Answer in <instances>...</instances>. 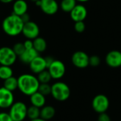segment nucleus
Listing matches in <instances>:
<instances>
[{
  "label": "nucleus",
  "mask_w": 121,
  "mask_h": 121,
  "mask_svg": "<svg viewBox=\"0 0 121 121\" xmlns=\"http://www.w3.org/2000/svg\"><path fill=\"white\" fill-rule=\"evenodd\" d=\"M39 7L47 15H54L59 9V5L56 0H40Z\"/></svg>",
  "instance_id": "obj_11"
},
{
  "label": "nucleus",
  "mask_w": 121,
  "mask_h": 121,
  "mask_svg": "<svg viewBox=\"0 0 121 121\" xmlns=\"http://www.w3.org/2000/svg\"><path fill=\"white\" fill-rule=\"evenodd\" d=\"M14 0H0V2L3 3V4H9L12 1H13Z\"/></svg>",
  "instance_id": "obj_34"
},
{
  "label": "nucleus",
  "mask_w": 121,
  "mask_h": 121,
  "mask_svg": "<svg viewBox=\"0 0 121 121\" xmlns=\"http://www.w3.org/2000/svg\"><path fill=\"white\" fill-rule=\"evenodd\" d=\"M76 5V0H62L60 3V8L63 11L66 13H70Z\"/></svg>",
  "instance_id": "obj_21"
},
{
  "label": "nucleus",
  "mask_w": 121,
  "mask_h": 121,
  "mask_svg": "<svg viewBox=\"0 0 121 121\" xmlns=\"http://www.w3.org/2000/svg\"><path fill=\"white\" fill-rule=\"evenodd\" d=\"M28 8V4L25 0H16L13 4V13L21 16L27 13Z\"/></svg>",
  "instance_id": "obj_17"
},
{
  "label": "nucleus",
  "mask_w": 121,
  "mask_h": 121,
  "mask_svg": "<svg viewBox=\"0 0 121 121\" xmlns=\"http://www.w3.org/2000/svg\"><path fill=\"white\" fill-rule=\"evenodd\" d=\"M33 48L38 52H43L45 51L47 48V42L46 40L42 38V37H37L34 40H33Z\"/></svg>",
  "instance_id": "obj_19"
},
{
  "label": "nucleus",
  "mask_w": 121,
  "mask_h": 121,
  "mask_svg": "<svg viewBox=\"0 0 121 121\" xmlns=\"http://www.w3.org/2000/svg\"><path fill=\"white\" fill-rule=\"evenodd\" d=\"M101 63V59L98 55H92L89 57V65L91 67H98Z\"/></svg>",
  "instance_id": "obj_27"
},
{
  "label": "nucleus",
  "mask_w": 121,
  "mask_h": 121,
  "mask_svg": "<svg viewBox=\"0 0 121 121\" xmlns=\"http://www.w3.org/2000/svg\"><path fill=\"white\" fill-rule=\"evenodd\" d=\"M24 23L19 16L12 13L6 16L2 22V29L9 36L15 37L22 33Z\"/></svg>",
  "instance_id": "obj_2"
},
{
  "label": "nucleus",
  "mask_w": 121,
  "mask_h": 121,
  "mask_svg": "<svg viewBox=\"0 0 121 121\" xmlns=\"http://www.w3.org/2000/svg\"><path fill=\"white\" fill-rule=\"evenodd\" d=\"M13 72L11 66L0 65V79L6 80L13 76Z\"/></svg>",
  "instance_id": "obj_22"
},
{
  "label": "nucleus",
  "mask_w": 121,
  "mask_h": 121,
  "mask_svg": "<svg viewBox=\"0 0 121 121\" xmlns=\"http://www.w3.org/2000/svg\"><path fill=\"white\" fill-rule=\"evenodd\" d=\"M23 43V45H24L26 50L33 48V40L27 39V40H26V41H24Z\"/></svg>",
  "instance_id": "obj_31"
},
{
  "label": "nucleus",
  "mask_w": 121,
  "mask_h": 121,
  "mask_svg": "<svg viewBox=\"0 0 121 121\" xmlns=\"http://www.w3.org/2000/svg\"><path fill=\"white\" fill-rule=\"evenodd\" d=\"M45 60L46 65H47V69H48V67L52 63V62L55 60V59H54L53 57H52L51 56H48V57H45Z\"/></svg>",
  "instance_id": "obj_33"
},
{
  "label": "nucleus",
  "mask_w": 121,
  "mask_h": 121,
  "mask_svg": "<svg viewBox=\"0 0 121 121\" xmlns=\"http://www.w3.org/2000/svg\"><path fill=\"white\" fill-rule=\"evenodd\" d=\"M72 62L76 67L84 69L89 65V56L83 51H77L72 56Z\"/></svg>",
  "instance_id": "obj_9"
},
{
  "label": "nucleus",
  "mask_w": 121,
  "mask_h": 121,
  "mask_svg": "<svg viewBox=\"0 0 121 121\" xmlns=\"http://www.w3.org/2000/svg\"><path fill=\"white\" fill-rule=\"evenodd\" d=\"M30 102L32 106L41 108L46 104V96L43 95L38 91L30 96Z\"/></svg>",
  "instance_id": "obj_16"
},
{
  "label": "nucleus",
  "mask_w": 121,
  "mask_h": 121,
  "mask_svg": "<svg viewBox=\"0 0 121 121\" xmlns=\"http://www.w3.org/2000/svg\"><path fill=\"white\" fill-rule=\"evenodd\" d=\"M47 69L53 79H60L62 78L66 72L65 64L58 60H55Z\"/></svg>",
  "instance_id": "obj_7"
},
{
  "label": "nucleus",
  "mask_w": 121,
  "mask_h": 121,
  "mask_svg": "<svg viewBox=\"0 0 121 121\" xmlns=\"http://www.w3.org/2000/svg\"><path fill=\"white\" fill-rule=\"evenodd\" d=\"M13 50L14 51V52L16 53V55L19 57L26 50L23 43H16L14 44V45L12 48Z\"/></svg>",
  "instance_id": "obj_26"
},
{
  "label": "nucleus",
  "mask_w": 121,
  "mask_h": 121,
  "mask_svg": "<svg viewBox=\"0 0 121 121\" xmlns=\"http://www.w3.org/2000/svg\"><path fill=\"white\" fill-rule=\"evenodd\" d=\"M69 13L71 18L74 22L84 21L87 16V10L82 4H77Z\"/></svg>",
  "instance_id": "obj_14"
},
{
  "label": "nucleus",
  "mask_w": 121,
  "mask_h": 121,
  "mask_svg": "<svg viewBox=\"0 0 121 121\" xmlns=\"http://www.w3.org/2000/svg\"><path fill=\"white\" fill-rule=\"evenodd\" d=\"M28 106L22 101L14 102L9 108V114L13 121H23L27 118Z\"/></svg>",
  "instance_id": "obj_4"
},
{
  "label": "nucleus",
  "mask_w": 121,
  "mask_h": 121,
  "mask_svg": "<svg viewBox=\"0 0 121 121\" xmlns=\"http://www.w3.org/2000/svg\"><path fill=\"white\" fill-rule=\"evenodd\" d=\"M38 91L45 96H49L51 94V85L50 84H40Z\"/></svg>",
  "instance_id": "obj_25"
},
{
  "label": "nucleus",
  "mask_w": 121,
  "mask_h": 121,
  "mask_svg": "<svg viewBox=\"0 0 121 121\" xmlns=\"http://www.w3.org/2000/svg\"><path fill=\"white\" fill-rule=\"evenodd\" d=\"M74 28V30L77 33H82L84 31L86 28V26L84 21H77V22H75Z\"/></svg>",
  "instance_id": "obj_28"
},
{
  "label": "nucleus",
  "mask_w": 121,
  "mask_h": 121,
  "mask_svg": "<svg viewBox=\"0 0 121 121\" xmlns=\"http://www.w3.org/2000/svg\"><path fill=\"white\" fill-rule=\"evenodd\" d=\"M28 65L30 71L33 74H36L47 69V65L45 62V57H43L40 55L37 56L35 59H33Z\"/></svg>",
  "instance_id": "obj_12"
},
{
  "label": "nucleus",
  "mask_w": 121,
  "mask_h": 121,
  "mask_svg": "<svg viewBox=\"0 0 121 121\" xmlns=\"http://www.w3.org/2000/svg\"><path fill=\"white\" fill-rule=\"evenodd\" d=\"M71 94L70 88L69 86L62 82H57L51 85V96L57 101H67Z\"/></svg>",
  "instance_id": "obj_3"
},
{
  "label": "nucleus",
  "mask_w": 121,
  "mask_h": 121,
  "mask_svg": "<svg viewBox=\"0 0 121 121\" xmlns=\"http://www.w3.org/2000/svg\"><path fill=\"white\" fill-rule=\"evenodd\" d=\"M55 108L49 105H45L43 107L40 108V118L48 121L54 118L55 116Z\"/></svg>",
  "instance_id": "obj_18"
},
{
  "label": "nucleus",
  "mask_w": 121,
  "mask_h": 121,
  "mask_svg": "<svg viewBox=\"0 0 121 121\" xmlns=\"http://www.w3.org/2000/svg\"><path fill=\"white\" fill-rule=\"evenodd\" d=\"M37 78L40 84H49L52 79L51 75L50 74L48 69H45L37 74Z\"/></svg>",
  "instance_id": "obj_24"
},
{
  "label": "nucleus",
  "mask_w": 121,
  "mask_h": 121,
  "mask_svg": "<svg viewBox=\"0 0 121 121\" xmlns=\"http://www.w3.org/2000/svg\"><path fill=\"white\" fill-rule=\"evenodd\" d=\"M20 17H21V20L23 21V22L24 23H27V22H28V21H30V15L28 14V13H26L23 14V15L21 16Z\"/></svg>",
  "instance_id": "obj_32"
},
{
  "label": "nucleus",
  "mask_w": 121,
  "mask_h": 121,
  "mask_svg": "<svg viewBox=\"0 0 121 121\" xmlns=\"http://www.w3.org/2000/svg\"><path fill=\"white\" fill-rule=\"evenodd\" d=\"M21 33H23L27 39L34 40L39 36L40 28L36 23L30 21L24 23Z\"/></svg>",
  "instance_id": "obj_8"
},
{
  "label": "nucleus",
  "mask_w": 121,
  "mask_h": 121,
  "mask_svg": "<svg viewBox=\"0 0 121 121\" xmlns=\"http://www.w3.org/2000/svg\"><path fill=\"white\" fill-rule=\"evenodd\" d=\"M14 103V95L12 91L4 86L0 87V108H9Z\"/></svg>",
  "instance_id": "obj_10"
},
{
  "label": "nucleus",
  "mask_w": 121,
  "mask_h": 121,
  "mask_svg": "<svg viewBox=\"0 0 121 121\" xmlns=\"http://www.w3.org/2000/svg\"><path fill=\"white\" fill-rule=\"evenodd\" d=\"M106 62L110 67L117 68L121 66V52L111 50L106 56Z\"/></svg>",
  "instance_id": "obj_13"
},
{
  "label": "nucleus",
  "mask_w": 121,
  "mask_h": 121,
  "mask_svg": "<svg viewBox=\"0 0 121 121\" xmlns=\"http://www.w3.org/2000/svg\"><path fill=\"white\" fill-rule=\"evenodd\" d=\"M17 79L18 89L23 95L30 96L38 91L40 82L37 77L31 74H23Z\"/></svg>",
  "instance_id": "obj_1"
},
{
  "label": "nucleus",
  "mask_w": 121,
  "mask_h": 121,
  "mask_svg": "<svg viewBox=\"0 0 121 121\" xmlns=\"http://www.w3.org/2000/svg\"><path fill=\"white\" fill-rule=\"evenodd\" d=\"M98 121H111V117L106 112L99 113V116L98 117Z\"/></svg>",
  "instance_id": "obj_29"
},
{
  "label": "nucleus",
  "mask_w": 121,
  "mask_h": 121,
  "mask_svg": "<svg viewBox=\"0 0 121 121\" xmlns=\"http://www.w3.org/2000/svg\"><path fill=\"white\" fill-rule=\"evenodd\" d=\"M77 1H79V2H86V1H89V0H76Z\"/></svg>",
  "instance_id": "obj_36"
},
{
  "label": "nucleus",
  "mask_w": 121,
  "mask_h": 121,
  "mask_svg": "<svg viewBox=\"0 0 121 121\" xmlns=\"http://www.w3.org/2000/svg\"><path fill=\"white\" fill-rule=\"evenodd\" d=\"M38 55L39 53L34 48H31V49L25 50V51L18 57V58L20 61L23 64L29 65L30 62Z\"/></svg>",
  "instance_id": "obj_15"
},
{
  "label": "nucleus",
  "mask_w": 121,
  "mask_h": 121,
  "mask_svg": "<svg viewBox=\"0 0 121 121\" xmlns=\"http://www.w3.org/2000/svg\"><path fill=\"white\" fill-rule=\"evenodd\" d=\"M3 86L12 92L16 91L18 89V79L13 76L6 79L4 81Z\"/></svg>",
  "instance_id": "obj_20"
},
{
  "label": "nucleus",
  "mask_w": 121,
  "mask_h": 121,
  "mask_svg": "<svg viewBox=\"0 0 121 121\" xmlns=\"http://www.w3.org/2000/svg\"><path fill=\"white\" fill-rule=\"evenodd\" d=\"M17 57L11 48L2 47L0 48V65L11 67L16 62Z\"/></svg>",
  "instance_id": "obj_5"
},
{
  "label": "nucleus",
  "mask_w": 121,
  "mask_h": 121,
  "mask_svg": "<svg viewBox=\"0 0 121 121\" xmlns=\"http://www.w3.org/2000/svg\"><path fill=\"white\" fill-rule=\"evenodd\" d=\"M91 105L93 109L99 114L106 112L109 108L110 101L104 94H98L93 99Z\"/></svg>",
  "instance_id": "obj_6"
},
{
  "label": "nucleus",
  "mask_w": 121,
  "mask_h": 121,
  "mask_svg": "<svg viewBox=\"0 0 121 121\" xmlns=\"http://www.w3.org/2000/svg\"><path fill=\"white\" fill-rule=\"evenodd\" d=\"M0 121H13L9 113L0 112Z\"/></svg>",
  "instance_id": "obj_30"
},
{
  "label": "nucleus",
  "mask_w": 121,
  "mask_h": 121,
  "mask_svg": "<svg viewBox=\"0 0 121 121\" xmlns=\"http://www.w3.org/2000/svg\"><path fill=\"white\" fill-rule=\"evenodd\" d=\"M30 1H32V2H34V3H35L37 1H38V0H30Z\"/></svg>",
  "instance_id": "obj_37"
},
{
  "label": "nucleus",
  "mask_w": 121,
  "mask_h": 121,
  "mask_svg": "<svg viewBox=\"0 0 121 121\" xmlns=\"http://www.w3.org/2000/svg\"><path fill=\"white\" fill-rule=\"evenodd\" d=\"M45 121V120H44V119H43V118H36V119H34V120H31V121Z\"/></svg>",
  "instance_id": "obj_35"
},
{
  "label": "nucleus",
  "mask_w": 121,
  "mask_h": 121,
  "mask_svg": "<svg viewBox=\"0 0 121 121\" xmlns=\"http://www.w3.org/2000/svg\"><path fill=\"white\" fill-rule=\"evenodd\" d=\"M40 108L35 107L34 106H30L28 107L27 110V118L31 120H34L36 118H40Z\"/></svg>",
  "instance_id": "obj_23"
}]
</instances>
